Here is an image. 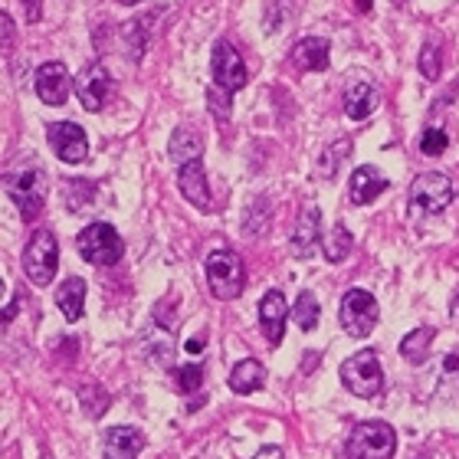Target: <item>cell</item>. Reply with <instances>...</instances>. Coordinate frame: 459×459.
I'll use <instances>...</instances> for the list:
<instances>
[{
  "instance_id": "obj_8",
  "label": "cell",
  "mask_w": 459,
  "mask_h": 459,
  "mask_svg": "<svg viewBox=\"0 0 459 459\" xmlns=\"http://www.w3.org/2000/svg\"><path fill=\"white\" fill-rule=\"evenodd\" d=\"M338 318H342V328L348 332V335L364 338L374 325H377V302H374L371 292L351 289V292H344Z\"/></svg>"
},
{
  "instance_id": "obj_6",
  "label": "cell",
  "mask_w": 459,
  "mask_h": 459,
  "mask_svg": "<svg viewBox=\"0 0 459 459\" xmlns=\"http://www.w3.org/2000/svg\"><path fill=\"white\" fill-rule=\"evenodd\" d=\"M453 181L440 171H427L420 178H413L411 184V211L417 217H433L443 213L453 204Z\"/></svg>"
},
{
  "instance_id": "obj_22",
  "label": "cell",
  "mask_w": 459,
  "mask_h": 459,
  "mask_svg": "<svg viewBox=\"0 0 459 459\" xmlns=\"http://www.w3.org/2000/svg\"><path fill=\"white\" fill-rule=\"evenodd\" d=\"M377 102H381V96H377V89L368 86V82H358V86H351V89H348V96H344V112H348V118H354V122H361V118L374 115Z\"/></svg>"
},
{
  "instance_id": "obj_35",
  "label": "cell",
  "mask_w": 459,
  "mask_h": 459,
  "mask_svg": "<svg viewBox=\"0 0 459 459\" xmlns=\"http://www.w3.org/2000/svg\"><path fill=\"white\" fill-rule=\"evenodd\" d=\"M354 7L361 10V13H368V10L374 7V0H354Z\"/></svg>"
},
{
  "instance_id": "obj_32",
  "label": "cell",
  "mask_w": 459,
  "mask_h": 459,
  "mask_svg": "<svg viewBox=\"0 0 459 459\" xmlns=\"http://www.w3.org/2000/svg\"><path fill=\"white\" fill-rule=\"evenodd\" d=\"M20 4H23V10H27L30 23H37L39 13H43V0H20Z\"/></svg>"
},
{
  "instance_id": "obj_19",
  "label": "cell",
  "mask_w": 459,
  "mask_h": 459,
  "mask_svg": "<svg viewBox=\"0 0 459 459\" xmlns=\"http://www.w3.org/2000/svg\"><path fill=\"white\" fill-rule=\"evenodd\" d=\"M56 306L66 322H79L82 312H86V279H76V276L66 279L56 289Z\"/></svg>"
},
{
  "instance_id": "obj_31",
  "label": "cell",
  "mask_w": 459,
  "mask_h": 459,
  "mask_svg": "<svg viewBox=\"0 0 459 459\" xmlns=\"http://www.w3.org/2000/svg\"><path fill=\"white\" fill-rule=\"evenodd\" d=\"M207 106L217 112V118L227 122L230 118V92H223V89H211V92H207Z\"/></svg>"
},
{
  "instance_id": "obj_37",
  "label": "cell",
  "mask_w": 459,
  "mask_h": 459,
  "mask_svg": "<svg viewBox=\"0 0 459 459\" xmlns=\"http://www.w3.org/2000/svg\"><path fill=\"white\" fill-rule=\"evenodd\" d=\"M122 7H134V4H142V0H118Z\"/></svg>"
},
{
  "instance_id": "obj_34",
  "label": "cell",
  "mask_w": 459,
  "mask_h": 459,
  "mask_svg": "<svg viewBox=\"0 0 459 459\" xmlns=\"http://www.w3.org/2000/svg\"><path fill=\"white\" fill-rule=\"evenodd\" d=\"M253 459H286V456H282V450H279V446H263V450H259Z\"/></svg>"
},
{
  "instance_id": "obj_23",
  "label": "cell",
  "mask_w": 459,
  "mask_h": 459,
  "mask_svg": "<svg viewBox=\"0 0 459 459\" xmlns=\"http://www.w3.org/2000/svg\"><path fill=\"white\" fill-rule=\"evenodd\" d=\"M430 348H433V328H413L411 335L401 342L403 361H411V364H423V361H427Z\"/></svg>"
},
{
  "instance_id": "obj_9",
  "label": "cell",
  "mask_w": 459,
  "mask_h": 459,
  "mask_svg": "<svg viewBox=\"0 0 459 459\" xmlns=\"http://www.w3.org/2000/svg\"><path fill=\"white\" fill-rule=\"evenodd\" d=\"M211 69H213V82H217V89H223V92H230V96L249 82L247 63H243V56L237 53V47L227 43V39H221V43L213 47Z\"/></svg>"
},
{
  "instance_id": "obj_13",
  "label": "cell",
  "mask_w": 459,
  "mask_h": 459,
  "mask_svg": "<svg viewBox=\"0 0 459 459\" xmlns=\"http://www.w3.org/2000/svg\"><path fill=\"white\" fill-rule=\"evenodd\" d=\"M69 89H73V79L63 63H43L37 69V96L47 106H63L69 99Z\"/></svg>"
},
{
  "instance_id": "obj_24",
  "label": "cell",
  "mask_w": 459,
  "mask_h": 459,
  "mask_svg": "<svg viewBox=\"0 0 459 459\" xmlns=\"http://www.w3.org/2000/svg\"><path fill=\"white\" fill-rule=\"evenodd\" d=\"M351 247H354V239H351V233L338 223V227H332L322 237V249H325V256H328V263H342L348 253H351Z\"/></svg>"
},
{
  "instance_id": "obj_1",
  "label": "cell",
  "mask_w": 459,
  "mask_h": 459,
  "mask_svg": "<svg viewBox=\"0 0 459 459\" xmlns=\"http://www.w3.org/2000/svg\"><path fill=\"white\" fill-rule=\"evenodd\" d=\"M4 187H7V197L17 204V211L23 221H37L43 213V204H47L49 181L47 171L39 164H23V168H13V171L4 178Z\"/></svg>"
},
{
  "instance_id": "obj_11",
  "label": "cell",
  "mask_w": 459,
  "mask_h": 459,
  "mask_svg": "<svg viewBox=\"0 0 459 459\" xmlns=\"http://www.w3.org/2000/svg\"><path fill=\"white\" fill-rule=\"evenodd\" d=\"M49 144H53V152H56L59 161L66 164H79L89 158V138L86 132L73 122H53L49 125Z\"/></svg>"
},
{
  "instance_id": "obj_27",
  "label": "cell",
  "mask_w": 459,
  "mask_h": 459,
  "mask_svg": "<svg viewBox=\"0 0 459 459\" xmlns=\"http://www.w3.org/2000/svg\"><path fill=\"white\" fill-rule=\"evenodd\" d=\"M446 144H450V138H446V132H443L440 125H427L420 134V152L430 154V158H437V154L446 152Z\"/></svg>"
},
{
  "instance_id": "obj_5",
  "label": "cell",
  "mask_w": 459,
  "mask_h": 459,
  "mask_svg": "<svg viewBox=\"0 0 459 459\" xmlns=\"http://www.w3.org/2000/svg\"><path fill=\"white\" fill-rule=\"evenodd\" d=\"M59 269V243L53 230H37L23 253V273L33 286H49Z\"/></svg>"
},
{
  "instance_id": "obj_28",
  "label": "cell",
  "mask_w": 459,
  "mask_h": 459,
  "mask_svg": "<svg viewBox=\"0 0 459 459\" xmlns=\"http://www.w3.org/2000/svg\"><path fill=\"white\" fill-rule=\"evenodd\" d=\"M420 73L423 79H440L443 73V49L437 47V43H427V47L420 49Z\"/></svg>"
},
{
  "instance_id": "obj_3",
  "label": "cell",
  "mask_w": 459,
  "mask_h": 459,
  "mask_svg": "<svg viewBox=\"0 0 459 459\" xmlns=\"http://www.w3.org/2000/svg\"><path fill=\"white\" fill-rule=\"evenodd\" d=\"M207 286L221 302L237 299L247 289V266L233 249H213L207 256Z\"/></svg>"
},
{
  "instance_id": "obj_26",
  "label": "cell",
  "mask_w": 459,
  "mask_h": 459,
  "mask_svg": "<svg viewBox=\"0 0 459 459\" xmlns=\"http://www.w3.org/2000/svg\"><path fill=\"white\" fill-rule=\"evenodd\" d=\"M204 384V368L201 364H184L174 371V391L181 394H194Z\"/></svg>"
},
{
  "instance_id": "obj_12",
  "label": "cell",
  "mask_w": 459,
  "mask_h": 459,
  "mask_svg": "<svg viewBox=\"0 0 459 459\" xmlns=\"http://www.w3.org/2000/svg\"><path fill=\"white\" fill-rule=\"evenodd\" d=\"M286 316H289L286 296H282L279 289L266 292L263 302H259V325H263V335H266V342L273 344V348L282 344V335H286Z\"/></svg>"
},
{
  "instance_id": "obj_2",
  "label": "cell",
  "mask_w": 459,
  "mask_h": 459,
  "mask_svg": "<svg viewBox=\"0 0 459 459\" xmlns=\"http://www.w3.org/2000/svg\"><path fill=\"white\" fill-rule=\"evenodd\" d=\"M397 450V433L391 423L368 420L358 423L344 443V456L348 459H391Z\"/></svg>"
},
{
  "instance_id": "obj_14",
  "label": "cell",
  "mask_w": 459,
  "mask_h": 459,
  "mask_svg": "<svg viewBox=\"0 0 459 459\" xmlns=\"http://www.w3.org/2000/svg\"><path fill=\"white\" fill-rule=\"evenodd\" d=\"M387 187H391V181H387L377 168H368V164H364V168H358V171L348 178V201L358 204V207H361V204H374Z\"/></svg>"
},
{
  "instance_id": "obj_15",
  "label": "cell",
  "mask_w": 459,
  "mask_h": 459,
  "mask_svg": "<svg viewBox=\"0 0 459 459\" xmlns=\"http://www.w3.org/2000/svg\"><path fill=\"white\" fill-rule=\"evenodd\" d=\"M178 187L187 201L197 207V211H211L213 201H211V187H207V171H204V161H191L184 164L181 174H178Z\"/></svg>"
},
{
  "instance_id": "obj_21",
  "label": "cell",
  "mask_w": 459,
  "mask_h": 459,
  "mask_svg": "<svg viewBox=\"0 0 459 459\" xmlns=\"http://www.w3.org/2000/svg\"><path fill=\"white\" fill-rule=\"evenodd\" d=\"M171 161L178 164V168H184V164L191 161H201V152H204V142L201 134L194 132V128H187V125H181L178 132L171 134Z\"/></svg>"
},
{
  "instance_id": "obj_29",
  "label": "cell",
  "mask_w": 459,
  "mask_h": 459,
  "mask_svg": "<svg viewBox=\"0 0 459 459\" xmlns=\"http://www.w3.org/2000/svg\"><path fill=\"white\" fill-rule=\"evenodd\" d=\"M79 401H86V413L96 420V417H102L108 407V394L106 391H96V387H82L79 391Z\"/></svg>"
},
{
  "instance_id": "obj_33",
  "label": "cell",
  "mask_w": 459,
  "mask_h": 459,
  "mask_svg": "<svg viewBox=\"0 0 459 459\" xmlns=\"http://www.w3.org/2000/svg\"><path fill=\"white\" fill-rule=\"evenodd\" d=\"M0 23H4V47H13V23H10V17L7 13H4V17H0Z\"/></svg>"
},
{
  "instance_id": "obj_30",
  "label": "cell",
  "mask_w": 459,
  "mask_h": 459,
  "mask_svg": "<svg viewBox=\"0 0 459 459\" xmlns=\"http://www.w3.org/2000/svg\"><path fill=\"white\" fill-rule=\"evenodd\" d=\"M348 154H351V142H348V138H342V142H335L332 148H328V158H325V164H322L325 178H332V174H335V164L344 161Z\"/></svg>"
},
{
  "instance_id": "obj_10",
  "label": "cell",
  "mask_w": 459,
  "mask_h": 459,
  "mask_svg": "<svg viewBox=\"0 0 459 459\" xmlns=\"http://www.w3.org/2000/svg\"><path fill=\"white\" fill-rule=\"evenodd\" d=\"M76 89H79V102H82L86 112H102L108 106V99L115 96V82L102 63H92L86 73H79Z\"/></svg>"
},
{
  "instance_id": "obj_25",
  "label": "cell",
  "mask_w": 459,
  "mask_h": 459,
  "mask_svg": "<svg viewBox=\"0 0 459 459\" xmlns=\"http://www.w3.org/2000/svg\"><path fill=\"white\" fill-rule=\"evenodd\" d=\"M318 302H316V296L312 292H299V299H296V306H292V322H296L302 332H312V328L318 325Z\"/></svg>"
},
{
  "instance_id": "obj_17",
  "label": "cell",
  "mask_w": 459,
  "mask_h": 459,
  "mask_svg": "<svg viewBox=\"0 0 459 459\" xmlns=\"http://www.w3.org/2000/svg\"><path fill=\"white\" fill-rule=\"evenodd\" d=\"M292 66L302 73H325L328 69V43L322 37H306L292 47Z\"/></svg>"
},
{
  "instance_id": "obj_4",
  "label": "cell",
  "mask_w": 459,
  "mask_h": 459,
  "mask_svg": "<svg viewBox=\"0 0 459 459\" xmlns=\"http://www.w3.org/2000/svg\"><path fill=\"white\" fill-rule=\"evenodd\" d=\"M76 247H79V256L86 259L89 266H115L125 256V243L112 223H89L79 233Z\"/></svg>"
},
{
  "instance_id": "obj_7",
  "label": "cell",
  "mask_w": 459,
  "mask_h": 459,
  "mask_svg": "<svg viewBox=\"0 0 459 459\" xmlns=\"http://www.w3.org/2000/svg\"><path fill=\"white\" fill-rule=\"evenodd\" d=\"M342 384L354 397H377L384 384L381 361L374 351H358L342 364Z\"/></svg>"
},
{
  "instance_id": "obj_36",
  "label": "cell",
  "mask_w": 459,
  "mask_h": 459,
  "mask_svg": "<svg viewBox=\"0 0 459 459\" xmlns=\"http://www.w3.org/2000/svg\"><path fill=\"white\" fill-rule=\"evenodd\" d=\"M187 348H191V351H201L204 342H201V338H194V342H187Z\"/></svg>"
},
{
  "instance_id": "obj_20",
  "label": "cell",
  "mask_w": 459,
  "mask_h": 459,
  "mask_svg": "<svg viewBox=\"0 0 459 459\" xmlns=\"http://www.w3.org/2000/svg\"><path fill=\"white\" fill-rule=\"evenodd\" d=\"M266 381V368L256 361V358H243V361L230 371V391L239 394V397H247V394L259 391Z\"/></svg>"
},
{
  "instance_id": "obj_18",
  "label": "cell",
  "mask_w": 459,
  "mask_h": 459,
  "mask_svg": "<svg viewBox=\"0 0 459 459\" xmlns=\"http://www.w3.org/2000/svg\"><path fill=\"white\" fill-rule=\"evenodd\" d=\"M318 227H322V211H318L316 204H308L302 217H299L296 233H292V253L296 256H308L316 249V243H322V230Z\"/></svg>"
},
{
  "instance_id": "obj_16",
  "label": "cell",
  "mask_w": 459,
  "mask_h": 459,
  "mask_svg": "<svg viewBox=\"0 0 459 459\" xmlns=\"http://www.w3.org/2000/svg\"><path fill=\"white\" fill-rule=\"evenodd\" d=\"M144 450V433L134 427H112L106 430V446H102V459H138Z\"/></svg>"
}]
</instances>
